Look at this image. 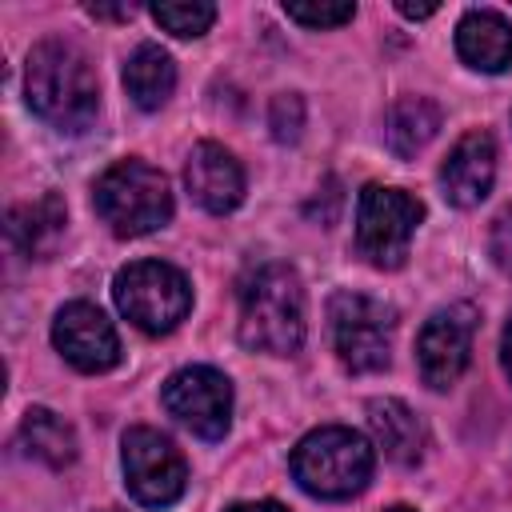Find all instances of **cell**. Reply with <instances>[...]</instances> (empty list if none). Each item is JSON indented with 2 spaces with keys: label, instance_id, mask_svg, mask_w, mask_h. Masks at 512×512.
Masks as SVG:
<instances>
[{
  "label": "cell",
  "instance_id": "cell-1",
  "mask_svg": "<svg viewBox=\"0 0 512 512\" xmlns=\"http://www.w3.org/2000/svg\"><path fill=\"white\" fill-rule=\"evenodd\" d=\"M28 108L56 132H84L100 108V84L88 56L72 40H40L24 68Z\"/></svg>",
  "mask_w": 512,
  "mask_h": 512
},
{
  "label": "cell",
  "instance_id": "cell-2",
  "mask_svg": "<svg viewBox=\"0 0 512 512\" xmlns=\"http://www.w3.org/2000/svg\"><path fill=\"white\" fill-rule=\"evenodd\" d=\"M240 344L292 356L304 344V284L288 264H256L240 280Z\"/></svg>",
  "mask_w": 512,
  "mask_h": 512
},
{
  "label": "cell",
  "instance_id": "cell-3",
  "mask_svg": "<svg viewBox=\"0 0 512 512\" xmlns=\"http://www.w3.org/2000/svg\"><path fill=\"white\" fill-rule=\"evenodd\" d=\"M288 468H292V480L308 496H316V500H348V496L368 488V480L376 472V452L360 432L328 424V428L308 432L292 448Z\"/></svg>",
  "mask_w": 512,
  "mask_h": 512
},
{
  "label": "cell",
  "instance_id": "cell-4",
  "mask_svg": "<svg viewBox=\"0 0 512 512\" xmlns=\"http://www.w3.org/2000/svg\"><path fill=\"white\" fill-rule=\"evenodd\" d=\"M92 208L116 236L132 240L172 220V188L160 168L144 160H116L92 184Z\"/></svg>",
  "mask_w": 512,
  "mask_h": 512
},
{
  "label": "cell",
  "instance_id": "cell-5",
  "mask_svg": "<svg viewBox=\"0 0 512 512\" xmlns=\"http://www.w3.org/2000/svg\"><path fill=\"white\" fill-rule=\"evenodd\" d=\"M112 300L140 332L164 336L188 316L192 288H188V276L180 268H172L164 260H136V264L116 272Z\"/></svg>",
  "mask_w": 512,
  "mask_h": 512
},
{
  "label": "cell",
  "instance_id": "cell-6",
  "mask_svg": "<svg viewBox=\"0 0 512 512\" xmlns=\"http://www.w3.org/2000/svg\"><path fill=\"white\" fill-rule=\"evenodd\" d=\"M424 220V204L404 188L368 184L356 204V252L372 268H400L408 260V244L416 224Z\"/></svg>",
  "mask_w": 512,
  "mask_h": 512
},
{
  "label": "cell",
  "instance_id": "cell-7",
  "mask_svg": "<svg viewBox=\"0 0 512 512\" xmlns=\"http://www.w3.org/2000/svg\"><path fill=\"white\" fill-rule=\"evenodd\" d=\"M392 308L364 292H336L328 300V328L336 360L352 376L388 368L392 360Z\"/></svg>",
  "mask_w": 512,
  "mask_h": 512
},
{
  "label": "cell",
  "instance_id": "cell-8",
  "mask_svg": "<svg viewBox=\"0 0 512 512\" xmlns=\"http://www.w3.org/2000/svg\"><path fill=\"white\" fill-rule=\"evenodd\" d=\"M120 464H124V484L132 500L144 508H172L188 488V464L180 448L148 424H136L124 432Z\"/></svg>",
  "mask_w": 512,
  "mask_h": 512
},
{
  "label": "cell",
  "instance_id": "cell-9",
  "mask_svg": "<svg viewBox=\"0 0 512 512\" xmlns=\"http://www.w3.org/2000/svg\"><path fill=\"white\" fill-rule=\"evenodd\" d=\"M160 404L176 424H184L192 436L212 444L224 440L232 424V380L208 364H192L164 380Z\"/></svg>",
  "mask_w": 512,
  "mask_h": 512
},
{
  "label": "cell",
  "instance_id": "cell-10",
  "mask_svg": "<svg viewBox=\"0 0 512 512\" xmlns=\"http://www.w3.org/2000/svg\"><path fill=\"white\" fill-rule=\"evenodd\" d=\"M472 336H476L472 304H448L424 320L416 336V364L428 388L444 392L464 376L468 356H472Z\"/></svg>",
  "mask_w": 512,
  "mask_h": 512
},
{
  "label": "cell",
  "instance_id": "cell-11",
  "mask_svg": "<svg viewBox=\"0 0 512 512\" xmlns=\"http://www.w3.org/2000/svg\"><path fill=\"white\" fill-rule=\"evenodd\" d=\"M52 344L76 372H88V376L120 364V336H116L112 320L88 300H72L56 312Z\"/></svg>",
  "mask_w": 512,
  "mask_h": 512
},
{
  "label": "cell",
  "instance_id": "cell-12",
  "mask_svg": "<svg viewBox=\"0 0 512 512\" xmlns=\"http://www.w3.org/2000/svg\"><path fill=\"white\" fill-rule=\"evenodd\" d=\"M184 184H188L192 200L212 216H224L244 200V168H240V160L224 144H212V140H200L188 152Z\"/></svg>",
  "mask_w": 512,
  "mask_h": 512
},
{
  "label": "cell",
  "instance_id": "cell-13",
  "mask_svg": "<svg viewBox=\"0 0 512 512\" xmlns=\"http://www.w3.org/2000/svg\"><path fill=\"white\" fill-rule=\"evenodd\" d=\"M496 180V144L488 132H468L452 144L448 160L440 164L444 200L456 208H476Z\"/></svg>",
  "mask_w": 512,
  "mask_h": 512
},
{
  "label": "cell",
  "instance_id": "cell-14",
  "mask_svg": "<svg viewBox=\"0 0 512 512\" xmlns=\"http://www.w3.org/2000/svg\"><path fill=\"white\" fill-rule=\"evenodd\" d=\"M456 52L476 72H504L512 64V24L492 8H472L456 24Z\"/></svg>",
  "mask_w": 512,
  "mask_h": 512
},
{
  "label": "cell",
  "instance_id": "cell-15",
  "mask_svg": "<svg viewBox=\"0 0 512 512\" xmlns=\"http://www.w3.org/2000/svg\"><path fill=\"white\" fill-rule=\"evenodd\" d=\"M64 200L56 192H44L36 200H24L8 212V240L28 256V260H48L60 240H64Z\"/></svg>",
  "mask_w": 512,
  "mask_h": 512
},
{
  "label": "cell",
  "instance_id": "cell-16",
  "mask_svg": "<svg viewBox=\"0 0 512 512\" xmlns=\"http://www.w3.org/2000/svg\"><path fill=\"white\" fill-rule=\"evenodd\" d=\"M368 428L376 436V444L384 448V456L400 468H412L420 464L424 456V428L416 420V412L404 404V400H368Z\"/></svg>",
  "mask_w": 512,
  "mask_h": 512
},
{
  "label": "cell",
  "instance_id": "cell-17",
  "mask_svg": "<svg viewBox=\"0 0 512 512\" xmlns=\"http://www.w3.org/2000/svg\"><path fill=\"white\" fill-rule=\"evenodd\" d=\"M124 92L144 112L164 108L172 100V92H176V64H172V56L160 44H140L124 60Z\"/></svg>",
  "mask_w": 512,
  "mask_h": 512
},
{
  "label": "cell",
  "instance_id": "cell-18",
  "mask_svg": "<svg viewBox=\"0 0 512 512\" xmlns=\"http://www.w3.org/2000/svg\"><path fill=\"white\" fill-rule=\"evenodd\" d=\"M20 444L32 460L48 468H68L76 460V432L52 408H28L20 420Z\"/></svg>",
  "mask_w": 512,
  "mask_h": 512
},
{
  "label": "cell",
  "instance_id": "cell-19",
  "mask_svg": "<svg viewBox=\"0 0 512 512\" xmlns=\"http://www.w3.org/2000/svg\"><path fill=\"white\" fill-rule=\"evenodd\" d=\"M384 132H388V148L400 160H408L440 132V108L428 96H400L388 108V128Z\"/></svg>",
  "mask_w": 512,
  "mask_h": 512
},
{
  "label": "cell",
  "instance_id": "cell-20",
  "mask_svg": "<svg viewBox=\"0 0 512 512\" xmlns=\"http://www.w3.org/2000/svg\"><path fill=\"white\" fill-rule=\"evenodd\" d=\"M152 20L164 32L192 40V36H204L212 28L216 4H208V0H160V4H152Z\"/></svg>",
  "mask_w": 512,
  "mask_h": 512
},
{
  "label": "cell",
  "instance_id": "cell-21",
  "mask_svg": "<svg viewBox=\"0 0 512 512\" xmlns=\"http://www.w3.org/2000/svg\"><path fill=\"white\" fill-rule=\"evenodd\" d=\"M284 16L304 28H340L356 16V4H284Z\"/></svg>",
  "mask_w": 512,
  "mask_h": 512
},
{
  "label": "cell",
  "instance_id": "cell-22",
  "mask_svg": "<svg viewBox=\"0 0 512 512\" xmlns=\"http://www.w3.org/2000/svg\"><path fill=\"white\" fill-rule=\"evenodd\" d=\"M268 124H272V136H276L280 144L300 140V128H304V100H300L296 92L276 96L272 108H268Z\"/></svg>",
  "mask_w": 512,
  "mask_h": 512
},
{
  "label": "cell",
  "instance_id": "cell-23",
  "mask_svg": "<svg viewBox=\"0 0 512 512\" xmlns=\"http://www.w3.org/2000/svg\"><path fill=\"white\" fill-rule=\"evenodd\" d=\"M488 252H492V264H496L504 276H512V204L492 220Z\"/></svg>",
  "mask_w": 512,
  "mask_h": 512
},
{
  "label": "cell",
  "instance_id": "cell-24",
  "mask_svg": "<svg viewBox=\"0 0 512 512\" xmlns=\"http://www.w3.org/2000/svg\"><path fill=\"white\" fill-rule=\"evenodd\" d=\"M500 364H504V372H508V380H512V316H508L504 336H500Z\"/></svg>",
  "mask_w": 512,
  "mask_h": 512
},
{
  "label": "cell",
  "instance_id": "cell-25",
  "mask_svg": "<svg viewBox=\"0 0 512 512\" xmlns=\"http://www.w3.org/2000/svg\"><path fill=\"white\" fill-rule=\"evenodd\" d=\"M396 12H400V16H408V20H424V16H432V12H436V4H408V0H400V4H396Z\"/></svg>",
  "mask_w": 512,
  "mask_h": 512
},
{
  "label": "cell",
  "instance_id": "cell-26",
  "mask_svg": "<svg viewBox=\"0 0 512 512\" xmlns=\"http://www.w3.org/2000/svg\"><path fill=\"white\" fill-rule=\"evenodd\" d=\"M228 512H288V508L276 500H252V504H232Z\"/></svg>",
  "mask_w": 512,
  "mask_h": 512
},
{
  "label": "cell",
  "instance_id": "cell-27",
  "mask_svg": "<svg viewBox=\"0 0 512 512\" xmlns=\"http://www.w3.org/2000/svg\"><path fill=\"white\" fill-rule=\"evenodd\" d=\"M88 12H92V16H120V20H128L136 8H132V4H120V8H100V4H92Z\"/></svg>",
  "mask_w": 512,
  "mask_h": 512
},
{
  "label": "cell",
  "instance_id": "cell-28",
  "mask_svg": "<svg viewBox=\"0 0 512 512\" xmlns=\"http://www.w3.org/2000/svg\"><path fill=\"white\" fill-rule=\"evenodd\" d=\"M388 512H416V508H408V504H392Z\"/></svg>",
  "mask_w": 512,
  "mask_h": 512
}]
</instances>
